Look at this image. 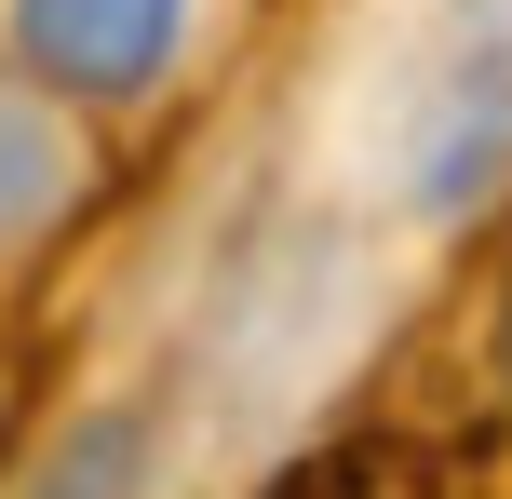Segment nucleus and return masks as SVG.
Instances as JSON below:
<instances>
[{"instance_id":"1","label":"nucleus","mask_w":512,"mask_h":499,"mask_svg":"<svg viewBox=\"0 0 512 499\" xmlns=\"http://www.w3.org/2000/svg\"><path fill=\"white\" fill-rule=\"evenodd\" d=\"M243 14L256 0H0V68L41 81L108 149H135L149 122H176V108L230 68Z\"/></svg>"},{"instance_id":"2","label":"nucleus","mask_w":512,"mask_h":499,"mask_svg":"<svg viewBox=\"0 0 512 499\" xmlns=\"http://www.w3.org/2000/svg\"><path fill=\"white\" fill-rule=\"evenodd\" d=\"M108 135L95 122H68V108L41 95V81H14L0 68V324L27 311V297L68 270V243L95 230V203H108Z\"/></svg>"},{"instance_id":"3","label":"nucleus","mask_w":512,"mask_h":499,"mask_svg":"<svg viewBox=\"0 0 512 499\" xmlns=\"http://www.w3.org/2000/svg\"><path fill=\"white\" fill-rule=\"evenodd\" d=\"M14 499H162V405L149 392H95L68 419H41Z\"/></svg>"},{"instance_id":"4","label":"nucleus","mask_w":512,"mask_h":499,"mask_svg":"<svg viewBox=\"0 0 512 499\" xmlns=\"http://www.w3.org/2000/svg\"><path fill=\"white\" fill-rule=\"evenodd\" d=\"M14 473H27V365L0 338V499H14Z\"/></svg>"},{"instance_id":"5","label":"nucleus","mask_w":512,"mask_h":499,"mask_svg":"<svg viewBox=\"0 0 512 499\" xmlns=\"http://www.w3.org/2000/svg\"><path fill=\"white\" fill-rule=\"evenodd\" d=\"M486 392L512 405V270H499V311H486Z\"/></svg>"}]
</instances>
